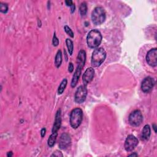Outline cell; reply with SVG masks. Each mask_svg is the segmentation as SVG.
I'll return each instance as SVG.
<instances>
[{
    "label": "cell",
    "mask_w": 157,
    "mask_h": 157,
    "mask_svg": "<svg viewBox=\"0 0 157 157\" xmlns=\"http://www.w3.org/2000/svg\"><path fill=\"white\" fill-rule=\"evenodd\" d=\"M102 36L100 31L98 30H92L88 33L87 37V42L88 46L91 49L97 48L102 41Z\"/></svg>",
    "instance_id": "1"
},
{
    "label": "cell",
    "mask_w": 157,
    "mask_h": 157,
    "mask_svg": "<svg viewBox=\"0 0 157 157\" xmlns=\"http://www.w3.org/2000/svg\"><path fill=\"white\" fill-rule=\"evenodd\" d=\"M106 58V52L103 48H97L93 51L92 55L91 63L94 68H97L101 65Z\"/></svg>",
    "instance_id": "2"
},
{
    "label": "cell",
    "mask_w": 157,
    "mask_h": 157,
    "mask_svg": "<svg viewBox=\"0 0 157 157\" xmlns=\"http://www.w3.org/2000/svg\"><path fill=\"white\" fill-rule=\"evenodd\" d=\"M83 120V111L82 110L76 107L71 111L70 114L69 122L71 127L74 129H77L81 124Z\"/></svg>",
    "instance_id": "3"
},
{
    "label": "cell",
    "mask_w": 157,
    "mask_h": 157,
    "mask_svg": "<svg viewBox=\"0 0 157 157\" xmlns=\"http://www.w3.org/2000/svg\"><path fill=\"white\" fill-rule=\"evenodd\" d=\"M106 18V12L102 7H96L92 13V20L95 25H100L104 23Z\"/></svg>",
    "instance_id": "4"
},
{
    "label": "cell",
    "mask_w": 157,
    "mask_h": 157,
    "mask_svg": "<svg viewBox=\"0 0 157 157\" xmlns=\"http://www.w3.org/2000/svg\"><path fill=\"white\" fill-rule=\"evenodd\" d=\"M128 121L133 127H139L143 121V116L141 111L135 110L129 115Z\"/></svg>",
    "instance_id": "5"
},
{
    "label": "cell",
    "mask_w": 157,
    "mask_h": 157,
    "mask_svg": "<svg viewBox=\"0 0 157 157\" xmlns=\"http://www.w3.org/2000/svg\"><path fill=\"white\" fill-rule=\"evenodd\" d=\"M87 86L83 85V86L79 87L75 93L74 100L75 102L78 103V104H81L86 101L87 96Z\"/></svg>",
    "instance_id": "6"
},
{
    "label": "cell",
    "mask_w": 157,
    "mask_h": 157,
    "mask_svg": "<svg viewBox=\"0 0 157 157\" xmlns=\"http://www.w3.org/2000/svg\"><path fill=\"white\" fill-rule=\"evenodd\" d=\"M139 141L134 136L130 134L128 135L125 142V149L127 152L133 151L138 145Z\"/></svg>",
    "instance_id": "7"
},
{
    "label": "cell",
    "mask_w": 157,
    "mask_h": 157,
    "mask_svg": "<svg viewBox=\"0 0 157 157\" xmlns=\"http://www.w3.org/2000/svg\"><path fill=\"white\" fill-rule=\"evenodd\" d=\"M146 61L149 65L155 67L157 65V49H152L147 52L146 55Z\"/></svg>",
    "instance_id": "8"
},
{
    "label": "cell",
    "mask_w": 157,
    "mask_h": 157,
    "mask_svg": "<svg viewBox=\"0 0 157 157\" xmlns=\"http://www.w3.org/2000/svg\"><path fill=\"white\" fill-rule=\"evenodd\" d=\"M155 85V80L151 77H147L142 80L141 84V90L143 92L149 93Z\"/></svg>",
    "instance_id": "9"
},
{
    "label": "cell",
    "mask_w": 157,
    "mask_h": 157,
    "mask_svg": "<svg viewBox=\"0 0 157 157\" xmlns=\"http://www.w3.org/2000/svg\"><path fill=\"white\" fill-rule=\"evenodd\" d=\"M71 143V139L70 135L68 133H63L59 139V146L60 149L61 150H65L70 146Z\"/></svg>",
    "instance_id": "10"
},
{
    "label": "cell",
    "mask_w": 157,
    "mask_h": 157,
    "mask_svg": "<svg viewBox=\"0 0 157 157\" xmlns=\"http://www.w3.org/2000/svg\"><path fill=\"white\" fill-rule=\"evenodd\" d=\"M95 76V70L93 68H88L85 71L82 77V81L84 86H87L88 84L90 83Z\"/></svg>",
    "instance_id": "11"
},
{
    "label": "cell",
    "mask_w": 157,
    "mask_h": 157,
    "mask_svg": "<svg viewBox=\"0 0 157 157\" xmlns=\"http://www.w3.org/2000/svg\"><path fill=\"white\" fill-rule=\"evenodd\" d=\"M83 68L84 67H82V66L77 65V68H76L74 72V74L73 76V79H72V80H71V86L72 88H74L76 86H77Z\"/></svg>",
    "instance_id": "12"
},
{
    "label": "cell",
    "mask_w": 157,
    "mask_h": 157,
    "mask_svg": "<svg viewBox=\"0 0 157 157\" xmlns=\"http://www.w3.org/2000/svg\"><path fill=\"white\" fill-rule=\"evenodd\" d=\"M61 125V110H58L57 114L55 115V119L53 126L52 128V133H57L58 130L60 129Z\"/></svg>",
    "instance_id": "13"
},
{
    "label": "cell",
    "mask_w": 157,
    "mask_h": 157,
    "mask_svg": "<svg viewBox=\"0 0 157 157\" xmlns=\"http://www.w3.org/2000/svg\"><path fill=\"white\" fill-rule=\"evenodd\" d=\"M86 61V52L84 50L80 51L78 53V56L77 58V65L84 66Z\"/></svg>",
    "instance_id": "14"
},
{
    "label": "cell",
    "mask_w": 157,
    "mask_h": 157,
    "mask_svg": "<svg viewBox=\"0 0 157 157\" xmlns=\"http://www.w3.org/2000/svg\"><path fill=\"white\" fill-rule=\"evenodd\" d=\"M151 134V129L149 125H146L143 128L142 132V139L144 141L149 140Z\"/></svg>",
    "instance_id": "15"
},
{
    "label": "cell",
    "mask_w": 157,
    "mask_h": 157,
    "mask_svg": "<svg viewBox=\"0 0 157 157\" xmlns=\"http://www.w3.org/2000/svg\"><path fill=\"white\" fill-rule=\"evenodd\" d=\"M58 136V133H52V134L49 137L47 141V144L50 147H52L55 145L57 141V137Z\"/></svg>",
    "instance_id": "16"
},
{
    "label": "cell",
    "mask_w": 157,
    "mask_h": 157,
    "mask_svg": "<svg viewBox=\"0 0 157 157\" xmlns=\"http://www.w3.org/2000/svg\"><path fill=\"white\" fill-rule=\"evenodd\" d=\"M62 63V53L60 50L58 51L55 59V64L57 68L61 66Z\"/></svg>",
    "instance_id": "17"
},
{
    "label": "cell",
    "mask_w": 157,
    "mask_h": 157,
    "mask_svg": "<svg viewBox=\"0 0 157 157\" xmlns=\"http://www.w3.org/2000/svg\"><path fill=\"white\" fill-rule=\"evenodd\" d=\"M67 84H68V80H67L66 79H64L62 80V82H61L60 85L59 86V87H58V95H61V94L63 93V92L65 91V90Z\"/></svg>",
    "instance_id": "18"
},
{
    "label": "cell",
    "mask_w": 157,
    "mask_h": 157,
    "mask_svg": "<svg viewBox=\"0 0 157 157\" xmlns=\"http://www.w3.org/2000/svg\"><path fill=\"white\" fill-rule=\"evenodd\" d=\"M79 12L82 17L86 15L87 12V4L86 2H83L80 4L79 7Z\"/></svg>",
    "instance_id": "19"
},
{
    "label": "cell",
    "mask_w": 157,
    "mask_h": 157,
    "mask_svg": "<svg viewBox=\"0 0 157 157\" xmlns=\"http://www.w3.org/2000/svg\"><path fill=\"white\" fill-rule=\"evenodd\" d=\"M66 44L67 48H68V53L70 55L73 54V50H74V44L73 41H71L70 39H66Z\"/></svg>",
    "instance_id": "20"
},
{
    "label": "cell",
    "mask_w": 157,
    "mask_h": 157,
    "mask_svg": "<svg viewBox=\"0 0 157 157\" xmlns=\"http://www.w3.org/2000/svg\"><path fill=\"white\" fill-rule=\"evenodd\" d=\"M8 11V5L6 3H0V11L3 14H6Z\"/></svg>",
    "instance_id": "21"
},
{
    "label": "cell",
    "mask_w": 157,
    "mask_h": 157,
    "mask_svg": "<svg viewBox=\"0 0 157 157\" xmlns=\"http://www.w3.org/2000/svg\"><path fill=\"white\" fill-rule=\"evenodd\" d=\"M64 29H65V32H66L67 34H68V35H69L71 38H74V35L73 31H72V30L68 26H67V25L65 26Z\"/></svg>",
    "instance_id": "22"
},
{
    "label": "cell",
    "mask_w": 157,
    "mask_h": 157,
    "mask_svg": "<svg viewBox=\"0 0 157 157\" xmlns=\"http://www.w3.org/2000/svg\"><path fill=\"white\" fill-rule=\"evenodd\" d=\"M52 44H53V46H55V47L58 46V44H59V40H58V39L57 38L55 33H54V34H53V39H52Z\"/></svg>",
    "instance_id": "23"
},
{
    "label": "cell",
    "mask_w": 157,
    "mask_h": 157,
    "mask_svg": "<svg viewBox=\"0 0 157 157\" xmlns=\"http://www.w3.org/2000/svg\"><path fill=\"white\" fill-rule=\"evenodd\" d=\"M63 156V154L61 153V152L60 151H56L55 152H53V154L51 155V156Z\"/></svg>",
    "instance_id": "24"
},
{
    "label": "cell",
    "mask_w": 157,
    "mask_h": 157,
    "mask_svg": "<svg viewBox=\"0 0 157 157\" xmlns=\"http://www.w3.org/2000/svg\"><path fill=\"white\" fill-rule=\"evenodd\" d=\"M68 71L69 73H73L74 71V65L73 64V63L70 62L69 63V66H68Z\"/></svg>",
    "instance_id": "25"
},
{
    "label": "cell",
    "mask_w": 157,
    "mask_h": 157,
    "mask_svg": "<svg viewBox=\"0 0 157 157\" xmlns=\"http://www.w3.org/2000/svg\"><path fill=\"white\" fill-rule=\"evenodd\" d=\"M65 3H66L67 6H70V7L73 6V4H74L73 1H71V0H69V1H66Z\"/></svg>",
    "instance_id": "26"
},
{
    "label": "cell",
    "mask_w": 157,
    "mask_h": 157,
    "mask_svg": "<svg viewBox=\"0 0 157 157\" xmlns=\"http://www.w3.org/2000/svg\"><path fill=\"white\" fill-rule=\"evenodd\" d=\"M46 129L45 128H43L42 129H41V137H43L45 136V135H46Z\"/></svg>",
    "instance_id": "27"
},
{
    "label": "cell",
    "mask_w": 157,
    "mask_h": 157,
    "mask_svg": "<svg viewBox=\"0 0 157 157\" xmlns=\"http://www.w3.org/2000/svg\"><path fill=\"white\" fill-rule=\"evenodd\" d=\"M75 5L74 4H73V6H71V13H73L74 11H75Z\"/></svg>",
    "instance_id": "28"
},
{
    "label": "cell",
    "mask_w": 157,
    "mask_h": 157,
    "mask_svg": "<svg viewBox=\"0 0 157 157\" xmlns=\"http://www.w3.org/2000/svg\"><path fill=\"white\" fill-rule=\"evenodd\" d=\"M12 155H13V153H12V152H7V157H11V156H12Z\"/></svg>",
    "instance_id": "29"
},
{
    "label": "cell",
    "mask_w": 157,
    "mask_h": 157,
    "mask_svg": "<svg viewBox=\"0 0 157 157\" xmlns=\"http://www.w3.org/2000/svg\"><path fill=\"white\" fill-rule=\"evenodd\" d=\"M138 156V154L137 153H136V152H134V153L132 154H130L129 155V156Z\"/></svg>",
    "instance_id": "30"
},
{
    "label": "cell",
    "mask_w": 157,
    "mask_h": 157,
    "mask_svg": "<svg viewBox=\"0 0 157 157\" xmlns=\"http://www.w3.org/2000/svg\"><path fill=\"white\" fill-rule=\"evenodd\" d=\"M156 125H155V124H154V125H153V128H154V131H155V133H156Z\"/></svg>",
    "instance_id": "31"
}]
</instances>
